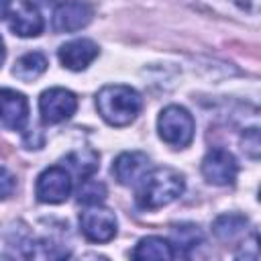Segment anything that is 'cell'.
<instances>
[{"instance_id": "cell-1", "label": "cell", "mask_w": 261, "mask_h": 261, "mask_svg": "<svg viewBox=\"0 0 261 261\" xmlns=\"http://www.w3.org/2000/svg\"><path fill=\"white\" fill-rule=\"evenodd\" d=\"M184 175L171 167H157L147 171L137 190V204L143 210H155L171 204L184 192Z\"/></svg>"}, {"instance_id": "cell-2", "label": "cell", "mask_w": 261, "mask_h": 261, "mask_svg": "<svg viewBox=\"0 0 261 261\" xmlns=\"http://www.w3.org/2000/svg\"><path fill=\"white\" fill-rule=\"evenodd\" d=\"M141 106H143V100L139 92H135L128 86H120V84L104 86L96 94V108L100 116L112 126L130 124L141 112Z\"/></svg>"}, {"instance_id": "cell-3", "label": "cell", "mask_w": 261, "mask_h": 261, "mask_svg": "<svg viewBox=\"0 0 261 261\" xmlns=\"http://www.w3.org/2000/svg\"><path fill=\"white\" fill-rule=\"evenodd\" d=\"M157 130H159V137L167 145L181 149L192 143L196 124H194L192 114L186 108L171 104L161 110V114L157 118Z\"/></svg>"}, {"instance_id": "cell-4", "label": "cell", "mask_w": 261, "mask_h": 261, "mask_svg": "<svg viewBox=\"0 0 261 261\" xmlns=\"http://www.w3.org/2000/svg\"><path fill=\"white\" fill-rule=\"evenodd\" d=\"M39 110L45 124H57L77 110V98L65 88H49L39 98Z\"/></svg>"}, {"instance_id": "cell-5", "label": "cell", "mask_w": 261, "mask_h": 261, "mask_svg": "<svg viewBox=\"0 0 261 261\" xmlns=\"http://www.w3.org/2000/svg\"><path fill=\"white\" fill-rule=\"evenodd\" d=\"M35 194L41 202L45 204H59V202H65L67 196L71 194V177L67 173L65 167H59V165H53V167H47L39 177H37V184H35Z\"/></svg>"}, {"instance_id": "cell-6", "label": "cell", "mask_w": 261, "mask_h": 261, "mask_svg": "<svg viewBox=\"0 0 261 261\" xmlns=\"http://www.w3.org/2000/svg\"><path fill=\"white\" fill-rule=\"evenodd\" d=\"M237 159L226 149H210L202 159V175L208 184L214 186H230L237 179Z\"/></svg>"}, {"instance_id": "cell-7", "label": "cell", "mask_w": 261, "mask_h": 261, "mask_svg": "<svg viewBox=\"0 0 261 261\" xmlns=\"http://www.w3.org/2000/svg\"><path fill=\"white\" fill-rule=\"evenodd\" d=\"M80 226L88 241L92 243H108L116 234V216L108 208L94 206L80 214Z\"/></svg>"}, {"instance_id": "cell-8", "label": "cell", "mask_w": 261, "mask_h": 261, "mask_svg": "<svg viewBox=\"0 0 261 261\" xmlns=\"http://www.w3.org/2000/svg\"><path fill=\"white\" fill-rule=\"evenodd\" d=\"M94 16V10L84 0H65L55 8L53 29L57 33H73L84 29Z\"/></svg>"}, {"instance_id": "cell-9", "label": "cell", "mask_w": 261, "mask_h": 261, "mask_svg": "<svg viewBox=\"0 0 261 261\" xmlns=\"http://www.w3.org/2000/svg\"><path fill=\"white\" fill-rule=\"evenodd\" d=\"M29 120V102L16 92L2 88L0 90V122L10 130H22Z\"/></svg>"}, {"instance_id": "cell-10", "label": "cell", "mask_w": 261, "mask_h": 261, "mask_svg": "<svg viewBox=\"0 0 261 261\" xmlns=\"http://www.w3.org/2000/svg\"><path fill=\"white\" fill-rule=\"evenodd\" d=\"M98 45L90 39H73L65 45L59 47V61L63 67L71 71H82L86 69L96 57H98Z\"/></svg>"}, {"instance_id": "cell-11", "label": "cell", "mask_w": 261, "mask_h": 261, "mask_svg": "<svg viewBox=\"0 0 261 261\" xmlns=\"http://www.w3.org/2000/svg\"><path fill=\"white\" fill-rule=\"evenodd\" d=\"M147 171H149V157L141 151L120 153L112 163V175L122 186H130V184L141 181V177Z\"/></svg>"}, {"instance_id": "cell-12", "label": "cell", "mask_w": 261, "mask_h": 261, "mask_svg": "<svg viewBox=\"0 0 261 261\" xmlns=\"http://www.w3.org/2000/svg\"><path fill=\"white\" fill-rule=\"evenodd\" d=\"M10 31L18 37H37L43 31V16L33 6H22L10 14Z\"/></svg>"}, {"instance_id": "cell-13", "label": "cell", "mask_w": 261, "mask_h": 261, "mask_svg": "<svg viewBox=\"0 0 261 261\" xmlns=\"http://www.w3.org/2000/svg\"><path fill=\"white\" fill-rule=\"evenodd\" d=\"M175 257L173 245L161 237H145L137 243L133 249V259H157V261H169Z\"/></svg>"}, {"instance_id": "cell-14", "label": "cell", "mask_w": 261, "mask_h": 261, "mask_svg": "<svg viewBox=\"0 0 261 261\" xmlns=\"http://www.w3.org/2000/svg\"><path fill=\"white\" fill-rule=\"evenodd\" d=\"M47 69V57L39 51H33V53H27L22 55L16 63H14V69L12 73L20 80V82H33L37 80L41 73H45Z\"/></svg>"}, {"instance_id": "cell-15", "label": "cell", "mask_w": 261, "mask_h": 261, "mask_svg": "<svg viewBox=\"0 0 261 261\" xmlns=\"http://www.w3.org/2000/svg\"><path fill=\"white\" fill-rule=\"evenodd\" d=\"M247 224H249L247 216L230 212V214H220V216L214 220L212 230H214V234H216L220 241H232V239H237L239 234L245 232Z\"/></svg>"}, {"instance_id": "cell-16", "label": "cell", "mask_w": 261, "mask_h": 261, "mask_svg": "<svg viewBox=\"0 0 261 261\" xmlns=\"http://www.w3.org/2000/svg\"><path fill=\"white\" fill-rule=\"evenodd\" d=\"M77 200L86 206H98L106 200V186L98 179L86 177L77 190Z\"/></svg>"}, {"instance_id": "cell-17", "label": "cell", "mask_w": 261, "mask_h": 261, "mask_svg": "<svg viewBox=\"0 0 261 261\" xmlns=\"http://www.w3.org/2000/svg\"><path fill=\"white\" fill-rule=\"evenodd\" d=\"M173 239H175V245L181 247V249H194L202 243L204 234L202 230L196 226V224H179L173 228Z\"/></svg>"}, {"instance_id": "cell-18", "label": "cell", "mask_w": 261, "mask_h": 261, "mask_svg": "<svg viewBox=\"0 0 261 261\" xmlns=\"http://www.w3.org/2000/svg\"><path fill=\"white\" fill-rule=\"evenodd\" d=\"M67 161H69V165L80 173V175H84V177H88L92 171H96L98 169V155L94 153V151H75V153H71L69 157H67Z\"/></svg>"}, {"instance_id": "cell-19", "label": "cell", "mask_w": 261, "mask_h": 261, "mask_svg": "<svg viewBox=\"0 0 261 261\" xmlns=\"http://www.w3.org/2000/svg\"><path fill=\"white\" fill-rule=\"evenodd\" d=\"M241 145H243V151H245L249 157L257 159V157H259V149H261V141H259V128H257V126L247 128V130H245V135H243Z\"/></svg>"}, {"instance_id": "cell-20", "label": "cell", "mask_w": 261, "mask_h": 261, "mask_svg": "<svg viewBox=\"0 0 261 261\" xmlns=\"http://www.w3.org/2000/svg\"><path fill=\"white\" fill-rule=\"evenodd\" d=\"M14 188H16V179H14V175H12L6 167L0 165V200L8 198V196L14 192Z\"/></svg>"}, {"instance_id": "cell-21", "label": "cell", "mask_w": 261, "mask_h": 261, "mask_svg": "<svg viewBox=\"0 0 261 261\" xmlns=\"http://www.w3.org/2000/svg\"><path fill=\"white\" fill-rule=\"evenodd\" d=\"M10 4H12V0H0V20L8 16V12H10Z\"/></svg>"}, {"instance_id": "cell-22", "label": "cell", "mask_w": 261, "mask_h": 261, "mask_svg": "<svg viewBox=\"0 0 261 261\" xmlns=\"http://www.w3.org/2000/svg\"><path fill=\"white\" fill-rule=\"evenodd\" d=\"M27 6H33V8H41V6H49L53 0H22Z\"/></svg>"}, {"instance_id": "cell-23", "label": "cell", "mask_w": 261, "mask_h": 261, "mask_svg": "<svg viewBox=\"0 0 261 261\" xmlns=\"http://www.w3.org/2000/svg\"><path fill=\"white\" fill-rule=\"evenodd\" d=\"M4 61V45H2V39H0V65Z\"/></svg>"}]
</instances>
